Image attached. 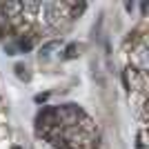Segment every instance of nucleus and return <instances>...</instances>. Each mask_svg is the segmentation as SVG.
<instances>
[{"instance_id":"obj_4","label":"nucleus","mask_w":149,"mask_h":149,"mask_svg":"<svg viewBox=\"0 0 149 149\" xmlns=\"http://www.w3.org/2000/svg\"><path fill=\"white\" fill-rule=\"evenodd\" d=\"M76 51H78V45H69L67 49H65V56H67V58H76V56H78Z\"/></svg>"},{"instance_id":"obj_2","label":"nucleus","mask_w":149,"mask_h":149,"mask_svg":"<svg viewBox=\"0 0 149 149\" xmlns=\"http://www.w3.org/2000/svg\"><path fill=\"white\" fill-rule=\"evenodd\" d=\"M60 40H49V42H45L40 49H38V56L40 58H51L56 51H60Z\"/></svg>"},{"instance_id":"obj_5","label":"nucleus","mask_w":149,"mask_h":149,"mask_svg":"<svg viewBox=\"0 0 149 149\" xmlns=\"http://www.w3.org/2000/svg\"><path fill=\"white\" fill-rule=\"evenodd\" d=\"M42 100H47V93H38V96H36V102H42Z\"/></svg>"},{"instance_id":"obj_3","label":"nucleus","mask_w":149,"mask_h":149,"mask_svg":"<svg viewBox=\"0 0 149 149\" xmlns=\"http://www.w3.org/2000/svg\"><path fill=\"white\" fill-rule=\"evenodd\" d=\"M13 71H16V76H18L20 80H29V78H31V76L27 74V67H25V65H16Z\"/></svg>"},{"instance_id":"obj_6","label":"nucleus","mask_w":149,"mask_h":149,"mask_svg":"<svg viewBox=\"0 0 149 149\" xmlns=\"http://www.w3.org/2000/svg\"><path fill=\"white\" fill-rule=\"evenodd\" d=\"M13 149H20V147H13Z\"/></svg>"},{"instance_id":"obj_1","label":"nucleus","mask_w":149,"mask_h":149,"mask_svg":"<svg viewBox=\"0 0 149 149\" xmlns=\"http://www.w3.org/2000/svg\"><path fill=\"white\" fill-rule=\"evenodd\" d=\"M131 65H134V69L136 71H140V74H145L147 71V45L145 42H138L136 47H134V54H131Z\"/></svg>"}]
</instances>
